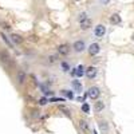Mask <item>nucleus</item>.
I'll return each mask as SVG.
<instances>
[{
  "instance_id": "f8f14e48",
  "label": "nucleus",
  "mask_w": 134,
  "mask_h": 134,
  "mask_svg": "<svg viewBox=\"0 0 134 134\" xmlns=\"http://www.w3.org/2000/svg\"><path fill=\"white\" fill-rule=\"evenodd\" d=\"M110 23L111 24H119L121 23V16L118 14H113L110 16Z\"/></svg>"
},
{
  "instance_id": "39448f33",
  "label": "nucleus",
  "mask_w": 134,
  "mask_h": 134,
  "mask_svg": "<svg viewBox=\"0 0 134 134\" xmlns=\"http://www.w3.org/2000/svg\"><path fill=\"white\" fill-rule=\"evenodd\" d=\"M105 34H106V27H105L103 24L95 26V28H94V35H95L97 38H102Z\"/></svg>"
},
{
  "instance_id": "6e6552de",
  "label": "nucleus",
  "mask_w": 134,
  "mask_h": 134,
  "mask_svg": "<svg viewBox=\"0 0 134 134\" xmlns=\"http://www.w3.org/2000/svg\"><path fill=\"white\" fill-rule=\"evenodd\" d=\"M9 38H11V42H12V44H14V43H15V44H21V43L24 42V38H21L20 35H18V34H11Z\"/></svg>"
},
{
  "instance_id": "7ed1b4c3",
  "label": "nucleus",
  "mask_w": 134,
  "mask_h": 134,
  "mask_svg": "<svg viewBox=\"0 0 134 134\" xmlns=\"http://www.w3.org/2000/svg\"><path fill=\"white\" fill-rule=\"evenodd\" d=\"M97 74H98V70H97V67H94V66H88L87 69L85 70V75L88 78V79H94V78L97 76Z\"/></svg>"
},
{
  "instance_id": "bb28decb",
  "label": "nucleus",
  "mask_w": 134,
  "mask_h": 134,
  "mask_svg": "<svg viewBox=\"0 0 134 134\" xmlns=\"http://www.w3.org/2000/svg\"><path fill=\"white\" fill-rule=\"evenodd\" d=\"M76 100H78V102H83L85 98H82V97H78V98H76Z\"/></svg>"
},
{
  "instance_id": "1a4fd4ad",
  "label": "nucleus",
  "mask_w": 134,
  "mask_h": 134,
  "mask_svg": "<svg viewBox=\"0 0 134 134\" xmlns=\"http://www.w3.org/2000/svg\"><path fill=\"white\" fill-rule=\"evenodd\" d=\"M26 72L23 71V70H19L18 71V74H16V81H18V83L19 85H24V82H26Z\"/></svg>"
},
{
  "instance_id": "a878e982",
  "label": "nucleus",
  "mask_w": 134,
  "mask_h": 134,
  "mask_svg": "<svg viewBox=\"0 0 134 134\" xmlns=\"http://www.w3.org/2000/svg\"><path fill=\"white\" fill-rule=\"evenodd\" d=\"M0 24L3 26V28H4V30H11V27H9V26H8L7 23H0Z\"/></svg>"
},
{
  "instance_id": "2eb2a0df",
  "label": "nucleus",
  "mask_w": 134,
  "mask_h": 134,
  "mask_svg": "<svg viewBox=\"0 0 134 134\" xmlns=\"http://www.w3.org/2000/svg\"><path fill=\"white\" fill-rule=\"evenodd\" d=\"M60 94L66 97L67 99H74V93L71 90H60Z\"/></svg>"
},
{
  "instance_id": "4468645a",
  "label": "nucleus",
  "mask_w": 134,
  "mask_h": 134,
  "mask_svg": "<svg viewBox=\"0 0 134 134\" xmlns=\"http://www.w3.org/2000/svg\"><path fill=\"white\" fill-rule=\"evenodd\" d=\"M105 109V103L102 102V100H98V102H95V105H94V110L97 111V113H100Z\"/></svg>"
},
{
  "instance_id": "7c9ffc66",
  "label": "nucleus",
  "mask_w": 134,
  "mask_h": 134,
  "mask_svg": "<svg viewBox=\"0 0 134 134\" xmlns=\"http://www.w3.org/2000/svg\"><path fill=\"white\" fill-rule=\"evenodd\" d=\"M76 2H79V0H76Z\"/></svg>"
},
{
  "instance_id": "0eeeda50",
  "label": "nucleus",
  "mask_w": 134,
  "mask_h": 134,
  "mask_svg": "<svg viewBox=\"0 0 134 134\" xmlns=\"http://www.w3.org/2000/svg\"><path fill=\"white\" fill-rule=\"evenodd\" d=\"M79 127H81V130H82L85 134H90V125H88L87 121L81 119V121H79Z\"/></svg>"
},
{
  "instance_id": "5701e85b",
  "label": "nucleus",
  "mask_w": 134,
  "mask_h": 134,
  "mask_svg": "<svg viewBox=\"0 0 134 134\" xmlns=\"http://www.w3.org/2000/svg\"><path fill=\"white\" fill-rule=\"evenodd\" d=\"M48 102H66V98H51V99H48Z\"/></svg>"
},
{
  "instance_id": "b1692460",
  "label": "nucleus",
  "mask_w": 134,
  "mask_h": 134,
  "mask_svg": "<svg viewBox=\"0 0 134 134\" xmlns=\"http://www.w3.org/2000/svg\"><path fill=\"white\" fill-rule=\"evenodd\" d=\"M86 19H87V14L86 12H81L79 16H78V21H79V23H81V21H83V20H86Z\"/></svg>"
},
{
  "instance_id": "cd10ccee",
  "label": "nucleus",
  "mask_w": 134,
  "mask_h": 134,
  "mask_svg": "<svg viewBox=\"0 0 134 134\" xmlns=\"http://www.w3.org/2000/svg\"><path fill=\"white\" fill-rule=\"evenodd\" d=\"M109 2H110V0H100V3H102V4H109Z\"/></svg>"
},
{
  "instance_id": "c756f323",
  "label": "nucleus",
  "mask_w": 134,
  "mask_h": 134,
  "mask_svg": "<svg viewBox=\"0 0 134 134\" xmlns=\"http://www.w3.org/2000/svg\"><path fill=\"white\" fill-rule=\"evenodd\" d=\"M93 134H98V133H97V130H93Z\"/></svg>"
},
{
  "instance_id": "4be33fe9",
  "label": "nucleus",
  "mask_w": 134,
  "mask_h": 134,
  "mask_svg": "<svg viewBox=\"0 0 134 134\" xmlns=\"http://www.w3.org/2000/svg\"><path fill=\"white\" fill-rule=\"evenodd\" d=\"M50 102H48V99L46 98V97H42L40 99H39V105L40 106H46V105H48Z\"/></svg>"
},
{
  "instance_id": "dca6fc26",
  "label": "nucleus",
  "mask_w": 134,
  "mask_h": 134,
  "mask_svg": "<svg viewBox=\"0 0 134 134\" xmlns=\"http://www.w3.org/2000/svg\"><path fill=\"white\" fill-rule=\"evenodd\" d=\"M60 69H62V71H63V72H69V71L71 70V69H70V64L67 63V62H64V60H63V62H60Z\"/></svg>"
},
{
  "instance_id": "f3484780",
  "label": "nucleus",
  "mask_w": 134,
  "mask_h": 134,
  "mask_svg": "<svg viewBox=\"0 0 134 134\" xmlns=\"http://www.w3.org/2000/svg\"><path fill=\"white\" fill-rule=\"evenodd\" d=\"M81 110H82V113L88 114V113H90V105H88L87 102H83L82 106H81Z\"/></svg>"
},
{
  "instance_id": "412c9836",
  "label": "nucleus",
  "mask_w": 134,
  "mask_h": 134,
  "mask_svg": "<svg viewBox=\"0 0 134 134\" xmlns=\"http://www.w3.org/2000/svg\"><path fill=\"white\" fill-rule=\"evenodd\" d=\"M59 110L63 111V114H66L67 117H71V113H70V109L66 107V106H59Z\"/></svg>"
},
{
  "instance_id": "423d86ee",
  "label": "nucleus",
  "mask_w": 134,
  "mask_h": 134,
  "mask_svg": "<svg viewBox=\"0 0 134 134\" xmlns=\"http://www.w3.org/2000/svg\"><path fill=\"white\" fill-rule=\"evenodd\" d=\"M70 51H71V48H70V46H69L67 43H66V44H60V46L58 47V52H59L60 55H63V57L69 55Z\"/></svg>"
},
{
  "instance_id": "a211bd4d",
  "label": "nucleus",
  "mask_w": 134,
  "mask_h": 134,
  "mask_svg": "<svg viewBox=\"0 0 134 134\" xmlns=\"http://www.w3.org/2000/svg\"><path fill=\"white\" fill-rule=\"evenodd\" d=\"M40 88H42V93L44 94V97H46V95H52V94H54L51 90H48L46 85H40Z\"/></svg>"
},
{
  "instance_id": "f257e3e1",
  "label": "nucleus",
  "mask_w": 134,
  "mask_h": 134,
  "mask_svg": "<svg viewBox=\"0 0 134 134\" xmlns=\"http://www.w3.org/2000/svg\"><path fill=\"white\" fill-rule=\"evenodd\" d=\"M99 95H100V90H99V87H97V86H93V87H90L87 90V97L90 98V99H98L99 98Z\"/></svg>"
},
{
  "instance_id": "393cba45",
  "label": "nucleus",
  "mask_w": 134,
  "mask_h": 134,
  "mask_svg": "<svg viewBox=\"0 0 134 134\" xmlns=\"http://www.w3.org/2000/svg\"><path fill=\"white\" fill-rule=\"evenodd\" d=\"M58 60V55H50L48 57V63H55Z\"/></svg>"
},
{
  "instance_id": "20e7f679",
  "label": "nucleus",
  "mask_w": 134,
  "mask_h": 134,
  "mask_svg": "<svg viewBox=\"0 0 134 134\" xmlns=\"http://www.w3.org/2000/svg\"><path fill=\"white\" fill-rule=\"evenodd\" d=\"M99 51H100V47H99L98 43H91L90 46H88V48H87L88 55H91V57H95V55H98Z\"/></svg>"
},
{
  "instance_id": "6ab92c4d",
  "label": "nucleus",
  "mask_w": 134,
  "mask_h": 134,
  "mask_svg": "<svg viewBox=\"0 0 134 134\" xmlns=\"http://www.w3.org/2000/svg\"><path fill=\"white\" fill-rule=\"evenodd\" d=\"M2 39L4 40V43L7 44V46H8V47H11V48H12V47H14V44H12V42H11V40L8 39V36L5 35V34H2Z\"/></svg>"
},
{
  "instance_id": "aec40b11",
  "label": "nucleus",
  "mask_w": 134,
  "mask_h": 134,
  "mask_svg": "<svg viewBox=\"0 0 134 134\" xmlns=\"http://www.w3.org/2000/svg\"><path fill=\"white\" fill-rule=\"evenodd\" d=\"M98 125H99V127H100V130H102V131H107L109 130V124H107L106 121H100Z\"/></svg>"
},
{
  "instance_id": "ddd939ff",
  "label": "nucleus",
  "mask_w": 134,
  "mask_h": 134,
  "mask_svg": "<svg viewBox=\"0 0 134 134\" xmlns=\"http://www.w3.org/2000/svg\"><path fill=\"white\" fill-rule=\"evenodd\" d=\"M85 75V67L82 66V64H79L75 69V76L76 78H81V76H83Z\"/></svg>"
},
{
  "instance_id": "c85d7f7f",
  "label": "nucleus",
  "mask_w": 134,
  "mask_h": 134,
  "mask_svg": "<svg viewBox=\"0 0 134 134\" xmlns=\"http://www.w3.org/2000/svg\"><path fill=\"white\" fill-rule=\"evenodd\" d=\"M71 75H72V76H75V69H72V70H71Z\"/></svg>"
},
{
  "instance_id": "f03ea898",
  "label": "nucleus",
  "mask_w": 134,
  "mask_h": 134,
  "mask_svg": "<svg viewBox=\"0 0 134 134\" xmlns=\"http://www.w3.org/2000/svg\"><path fill=\"white\" fill-rule=\"evenodd\" d=\"M72 48H74L75 52L81 54V52H83V51L86 50V43H85L83 40H76V42H74V44H72Z\"/></svg>"
},
{
  "instance_id": "9b49d317",
  "label": "nucleus",
  "mask_w": 134,
  "mask_h": 134,
  "mask_svg": "<svg viewBox=\"0 0 134 134\" xmlns=\"http://www.w3.org/2000/svg\"><path fill=\"white\" fill-rule=\"evenodd\" d=\"M91 24H93V21H91V19H86V20H83V21H81V28L82 30H88L91 27Z\"/></svg>"
},
{
  "instance_id": "9d476101",
  "label": "nucleus",
  "mask_w": 134,
  "mask_h": 134,
  "mask_svg": "<svg viewBox=\"0 0 134 134\" xmlns=\"http://www.w3.org/2000/svg\"><path fill=\"white\" fill-rule=\"evenodd\" d=\"M71 86H72V88H74L76 93H81V91H82V83H81L79 79H76V78L71 82Z\"/></svg>"
}]
</instances>
